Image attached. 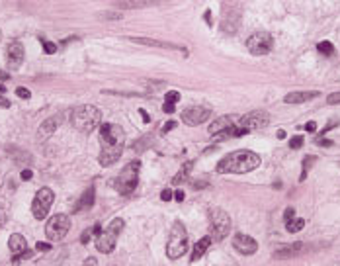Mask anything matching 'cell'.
<instances>
[{"label":"cell","mask_w":340,"mask_h":266,"mask_svg":"<svg viewBox=\"0 0 340 266\" xmlns=\"http://www.w3.org/2000/svg\"><path fill=\"white\" fill-rule=\"evenodd\" d=\"M100 18H104V20H108V22H110V20H122L124 16H122L120 12H102V14H100Z\"/></svg>","instance_id":"f1b7e54d"},{"label":"cell","mask_w":340,"mask_h":266,"mask_svg":"<svg viewBox=\"0 0 340 266\" xmlns=\"http://www.w3.org/2000/svg\"><path fill=\"white\" fill-rule=\"evenodd\" d=\"M43 49H45L49 55H53V53L57 51V45H55L53 41H45V39H43Z\"/></svg>","instance_id":"1f68e13d"},{"label":"cell","mask_w":340,"mask_h":266,"mask_svg":"<svg viewBox=\"0 0 340 266\" xmlns=\"http://www.w3.org/2000/svg\"><path fill=\"white\" fill-rule=\"evenodd\" d=\"M139 114H141V116H143V120H145V122H147V124H149V122H151V118H149V114H147V112H145V110H143V108H141V110H139Z\"/></svg>","instance_id":"f6af8a7d"},{"label":"cell","mask_w":340,"mask_h":266,"mask_svg":"<svg viewBox=\"0 0 340 266\" xmlns=\"http://www.w3.org/2000/svg\"><path fill=\"white\" fill-rule=\"evenodd\" d=\"M16 94H18V98H24V100L31 96V92L28 90V88H18V90H16Z\"/></svg>","instance_id":"8d00e7d4"},{"label":"cell","mask_w":340,"mask_h":266,"mask_svg":"<svg viewBox=\"0 0 340 266\" xmlns=\"http://www.w3.org/2000/svg\"><path fill=\"white\" fill-rule=\"evenodd\" d=\"M0 106H2V108H10V102L4 98V96H0Z\"/></svg>","instance_id":"7dc6e473"},{"label":"cell","mask_w":340,"mask_h":266,"mask_svg":"<svg viewBox=\"0 0 340 266\" xmlns=\"http://www.w3.org/2000/svg\"><path fill=\"white\" fill-rule=\"evenodd\" d=\"M172 196H174V194H172V190H170V188H166V190H162L160 200H162V201H170V200H172Z\"/></svg>","instance_id":"d590c367"},{"label":"cell","mask_w":340,"mask_h":266,"mask_svg":"<svg viewBox=\"0 0 340 266\" xmlns=\"http://www.w3.org/2000/svg\"><path fill=\"white\" fill-rule=\"evenodd\" d=\"M0 92H6V86H2V84H0Z\"/></svg>","instance_id":"816d5d0a"},{"label":"cell","mask_w":340,"mask_h":266,"mask_svg":"<svg viewBox=\"0 0 340 266\" xmlns=\"http://www.w3.org/2000/svg\"><path fill=\"white\" fill-rule=\"evenodd\" d=\"M207 118H211V106L202 104V106H190L182 112V122L190 128L202 126L204 122H207Z\"/></svg>","instance_id":"7c38bea8"},{"label":"cell","mask_w":340,"mask_h":266,"mask_svg":"<svg viewBox=\"0 0 340 266\" xmlns=\"http://www.w3.org/2000/svg\"><path fill=\"white\" fill-rule=\"evenodd\" d=\"M231 231V217L227 215V211H223L221 207L211 209L209 213V237L211 241H223Z\"/></svg>","instance_id":"52a82bcc"},{"label":"cell","mask_w":340,"mask_h":266,"mask_svg":"<svg viewBox=\"0 0 340 266\" xmlns=\"http://www.w3.org/2000/svg\"><path fill=\"white\" fill-rule=\"evenodd\" d=\"M293 219H295V209H293V207H287L285 213H283V221L289 223V221H293Z\"/></svg>","instance_id":"d6a6232c"},{"label":"cell","mask_w":340,"mask_h":266,"mask_svg":"<svg viewBox=\"0 0 340 266\" xmlns=\"http://www.w3.org/2000/svg\"><path fill=\"white\" fill-rule=\"evenodd\" d=\"M8 247H10V251L14 253V257H22V255L28 251V243H26V239H24L20 233H14V235L10 237Z\"/></svg>","instance_id":"e0dca14e"},{"label":"cell","mask_w":340,"mask_h":266,"mask_svg":"<svg viewBox=\"0 0 340 266\" xmlns=\"http://www.w3.org/2000/svg\"><path fill=\"white\" fill-rule=\"evenodd\" d=\"M192 165H194V163H186V165L182 166V170L172 178V184H180V182H184V176L192 170Z\"/></svg>","instance_id":"4316f807"},{"label":"cell","mask_w":340,"mask_h":266,"mask_svg":"<svg viewBox=\"0 0 340 266\" xmlns=\"http://www.w3.org/2000/svg\"><path fill=\"white\" fill-rule=\"evenodd\" d=\"M260 157L252 151H235L225 155L217 163V172L219 174H247L250 170L258 168Z\"/></svg>","instance_id":"7a4b0ae2"},{"label":"cell","mask_w":340,"mask_h":266,"mask_svg":"<svg viewBox=\"0 0 340 266\" xmlns=\"http://www.w3.org/2000/svg\"><path fill=\"white\" fill-rule=\"evenodd\" d=\"M205 22H207V24H209V26H211V12H209V10H207V12H205Z\"/></svg>","instance_id":"c3c4849f"},{"label":"cell","mask_w":340,"mask_h":266,"mask_svg":"<svg viewBox=\"0 0 340 266\" xmlns=\"http://www.w3.org/2000/svg\"><path fill=\"white\" fill-rule=\"evenodd\" d=\"M317 51L323 53V55H327V57H333V55H335V45H333L331 41H321V43L317 45Z\"/></svg>","instance_id":"d4e9b609"},{"label":"cell","mask_w":340,"mask_h":266,"mask_svg":"<svg viewBox=\"0 0 340 266\" xmlns=\"http://www.w3.org/2000/svg\"><path fill=\"white\" fill-rule=\"evenodd\" d=\"M335 126H339V122H333V124H329V126H327V128H325V130H323L321 133H323V135H327V132H331Z\"/></svg>","instance_id":"ee69618b"},{"label":"cell","mask_w":340,"mask_h":266,"mask_svg":"<svg viewBox=\"0 0 340 266\" xmlns=\"http://www.w3.org/2000/svg\"><path fill=\"white\" fill-rule=\"evenodd\" d=\"M247 47L248 51L252 55H256V57L268 55L272 51V47H274V39L268 32H256L247 39Z\"/></svg>","instance_id":"8fae6325"},{"label":"cell","mask_w":340,"mask_h":266,"mask_svg":"<svg viewBox=\"0 0 340 266\" xmlns=\"http://www.w3.org/2000/svg\"><path fill=\"white\" fill-rule=\"evenodd\" d=\"M70 122H72L74 130H78V132L82 133H92L96 128L102 126V112L96 106L84 104V106H78L72 112Z\"/></svg>","instance_id":"3957f363"},{"label":"cell","mask_w":340,"mask_h":266,"mask_svg":"<svg viewBox=\"0 0 340 266\" xmlns=\"http://www.w3.org/2000/svg\"><path fill=\"white\" fill-rule=\"evenodd\" d=\"M20 176H22V180H31V176H33V172H31L30 168H24Z\"/></svg>","instance_id":"ab89813d"},{"label":"cell","mask_w":340,"mask_h":266,"mask_svg":"<svg viewBox=\"0 0 340 266\" xmlns=\"http://www.w3.org/2000/svg\"><path fill=\"white\" fill-rule=\"evenodd\" d=\"M317 145H323V147H331V145H333V141H331V139H325V137H319V139H317Z\"/></svg>","instance_id":"f35d334b"},{"label":"cell","mask_w":340,"mask_h":266,"mask_svg":"<svg viewBox=\"0 0 340 266\" xmlns=\"http://www.w3.org/2000/svg\"><path fill=\"white\" fill-rule=\"evenodd\" d=\"M276 135H278V139H285V132H283V130H279Z\"/></svg>","instance_id":"681fc988"},{"label":"cell","mask_w":340,"mask_h":266,"mask_svg":"<svg viewBox=\"0 0 340 266\" xmlns=\"http://www.w3.org/2000/svg\"><path fill=\"white\" fill-rule=\"evenodd\" d=\"M8 76H10V74H8V72H4V70H0V78H2V80H6V78H8Z\"/></svg>","instance_id":"f907efd6"},{"label":"cell","mask_w":340,"mask_h":266,"mask_svg":"<svg viewBox=\"0 0 340 266\" xmlns=\"http://www.w3.org/2000/svg\"><path fill=\"white\" fill-rule=\"evenodd\" d=\"M174 200H176V201H184V192H182V190H176V192H174Z\"/></svg>","instance_id":"7bdbcfd3"},{"label":"cell","mask_w":340,"mask_h":266,"mask_svg":"<svg viewBox=\"0 0 340 266\" xmlns=\"http://www.w3.org/2000/svg\"><path fill=\"white\" fill-rule=\"evenodd\" d=\"M133 43H141V45H149V47H160V49H180L174 43L168 41H158V39H151V37H129Z\"/></svg>","instance_id":"d6986e66"},{"label":"cell","mask_w":340,"mask_h":266,"mask_svg":"<svg viewBox=\"0 0 340 266\" xmlns=\"http://www.w3.org/2000/svg\"><path fill=\"white\" fill-rule=\"evenodd\" d=\"M100 227H102L100 223H96L94 227H88L86 231H84L82 235H80V243H82V245H88V241L92 239V235H100V231H102Z\"/></svg>","instance_id":"cb8c5ba5"},{"label":"cell","mask_w":340,"mask_h":266,"mask_svg":"<svg viewBox=\"0 0 340 266\" xmlns=\"http://www.w3.org/2000/svg\"><path fill=\"white\" fill-rule=\"evenodd\" d=\"M303 128H305V130H307V132H317V124H315V122H307V124H305V126H303Z\"/></svg>","instance_id":"60d3db41"},{"label":"cell","mask_w":340,"mask_h":266,"mask_svg":"<svg viewBox=\"0 0 340 266\" xmlns=\"http://www.w3.org/2000/svg\"><path fill=\"white\" fill-rule=\"evenodd\" d=\"M180 100V92H176V90H170V92H166V102H170V104H176Z\"/></svg>","instance_id":"4dcf8cb0"},{"label":"cell","mask_w":340,"mask_h":266,"mask_svg":"<svg viewBox=\"0 0 340 266\" xmlns=\"http://www.w3.org/2000/svg\"><path fill=\"white\" fill-rule=\"evenodd\" d=\"M70 229V217L65 213H57L53 215L47 223H45V235L49 241H61L65 235Z\"/></svg>","instance_id":"30bf717a"},{"label":"cell","mask_w":340,"mask_h":266,"mask_svg":"<svg viewBox=\"0 0 340 266\" xmlns=\"http://www.w3.org/2000/svg\"><path fill=\"white\" fill-rule=\"evenodd\" d=\"M37 251H49L51 249V245L49 243H37V247H35Z\"/></svg>","instance_id":"b9f144b4"},{"label":"cell","mask_w":340,"mask_h":266,"mask_svg":"<svg viewBox=\"0 0 340 266\" xmlns=\"http://www.w3.org/2000/svg\"><path fill=\"white\" fill-rule=\"evenodd\" d=\"M124 227H125V223H124V219H122V217L112 219V223H110L106 229H102L100 235L96 237V249H98L102 255L112 253V251L116 249L118 237H120V233H122Z\"/></svg>","instance_id":"5b68a950"},{"label":"cell","mask_w":340,"mask_h":266,"mask_svg":"<svg viewBox=\"0 0 340 266\" xmlns=\"http://www.w3.org/2000/svg\"><path fill=\"white\" fill-rule=\"evenodd\" d=\"M94 194H96V190L92 188H88L82 196H80V200L76 201V205H74V211H82V209H90L94 205Z\"/></svg>","instance_id":"7402d4cb"},{"label":"cell","mask_w":340,"mask_h":266,"mask_svg":"<svg viewBox=\"0 0 340 266\" xmlns=\"http://www.w3.org/2000/svg\"><path fill=\"white\" fill-rule=\"evenodd\" d=\"M156 4L155 0H120L116 2V6H122V8H145V6H153Z\"/></svg>","instance_id":"603a6c76"},{"label":"cell","mask_w":340,"mask_h":266,"mask_svg":"<svg viewBox=\"0 0 340 266\" xmlns=\"http://www.w3.org/2000/svg\"><path fill=\"white\" fill-rule=\"evenodd\" d=\"M327 104H340V92H333L327 96Z\"/></svg>","instance_id":"836d02e7"},{"label":"cell","mask_w":340,"mask_h":266,"mask_svg":"<svg viewBox=\"0 0 340 266\" xmlns=\"http://www.w3.org/2000/svg\"><path fill=\"white\" fill-rule=\"evenodd\" d=\"M53 201H55V194H53L51 188H47V186L45 188H39L33 201H31V213H33V217L35 219H45V215L49 213Z\"/></svg>","instance_id":"9c48e42d"},{"label":"cell","mask_w":340,"mask_h":266,"mask_svg":"<svg viewBox=\"0 0 340 266\" xmlns=\"http://www.w3.org/2000/svg\"><path fill=\"white\" fill-rule=\"evenodd\" d=\"M315 161H317V157H305V159H303V172H301V176H299L301 182L307 178V170H309V166L313 165Z\"/></svg>","instance_id":"83f0119b"},{"label":"cell","mask_w":340,"mask_h":266,"mask_svg":"<svg viewBox=\"0 0 340 266\" xmlns=\"http://www.w3.org/2000/svg\"><path fill=\"white\" fill-rule=\"evenodd\" d=\"M176 128V122L174 120H170V122H166L164 126H162V130H160V133H168L170 130H174Z\"/></svg>","instance_id":"e575fe53"},{"label":"cell","mask_w":340,"mask_h":266,"mask_svg":"<svg viewBox=\"0 0 340 266\" xmlns=\"http://www.w3.org/2000/svg\"><path fill=\"white\" fill-rule=\"evenodd\" d=\"M233 247H235L241 255H254V253L258 251V243H256L252 237L245 235V233H237V235L233 237Z\"/></svg>","instance_id":"5bb4252c"},{"label":"cell","mask_w":340,"mask_h":266,"mask_svg":"<svg viewBox=\"0 0 340 266\" xmlns=\"http://www.w3.org/2000/svg\"><path fill=\"white\" fill-rule=\"evenodd\" d=\"M186 251H188V231L180 221H176L170 229V237L166 243V255L168 259H180L186 255Z\"/></svg>","instance_id":"8992f818"},{"label":"cell","mask_w":340,"mask_h":266,"mask_svg":"<svg viewBox=\"0 0 340 266\" xmlns=\"http://www.w3.org/2000/svg\"><path fill=\"white\" fill-rule=\"evenodd\" d=\"M124 130L116 124H102L100 126V143L102 151L98 155V161L102 166L116 165L124 155Z\"/></svg>","instance_id":"6da1fadb"},{"label":"cell","mask_w":340,"mask_h":266,"mask_svg":"<svg viewBox=\"0 0 340 266\" xmlns=\"http://www.w3.org/2000/svg\"><path fill=\"white\" fill-rule=\"evenodd\" d=\"M237 126V120H235V116H221V118H217L215 122H211L209 124V135L211 137H215V135H219V133L227 132V130H231V128H235Z\"/></svg>","instance_id":"2e32d148"},{"label":"cell","mask_w":340,"mask_h":266,"mask_svg":"<svg viewBox=\"0 0 340 266\" xmlns=\"http://www.w3.org/2000/svg\"><path fill=\"white\" fill-rule=\"evenodd\" d=\"M209 245H211V237H202L198 243H196V247H194V253H192V263H196V261H200L204 255H205V251L209 249Z\"/></svg>","instance_id":"44dd1931"},{"label":"cell","mask_w":340,"mask_h":266,"mask_svg":"<svg viewBox=\"0 0 340 266\" xmlns=\"http://www.w3.org/2000/svg\"><path fill=\"white\" fill-rule=\"evenodd\" d=\"M319 96V92L317 90H307V92H289L285 98H283V102L285 104H303V102H309V100L317 98Z\"/></svg>","instance_id":"ac0fdd59"},{"label":"cell","mask_w":340,"mask_h":266,"mask_svg":"<svg viewBox=\"0 0 340 266\" xmlns=\"http://www.w3.org/2000/svg\"><path fill=\"white\" fill-rule=\"evenodd\" d=\"M24 61V45L20 41H12L6 49V63H8V68L10 70H16L20 68Z\"/></svg>","instance_id":"4fadbf2b"},{"label":"cell","mask_w":340,"mask_h":266,"mask_svg":"<svg viewBox=\"0 0 340 266\" xmlns=\"http://www.w3.org/2000/svg\"><path fill=\"white\" fill-rule=\"evenodd\" d=\"M84 266H98V263H96V259H86V261H84Z\"/></svg>","instance_id":"bcb514c9"},{"label":"cell","mask_w":340,"mask_h":266,"mask_svg":"<svg viewBox=\"0 0 340 266\" xmlns=\"http://www.w3.org/2000/svg\"><path fill=\"white\" fill-rule=\"evenodd\" d=\"M268 124H270V114H268V112H264V110H254V112L245 114V116L237 122V128H239L241 133L245 135V133H248V132L264 130Z\"/></svg>","instance_id":"ba28073f"},{"label":"cell","mask_w":340,"mask_h":266,"mask_svg":"<svg viewBox=\"0 0 340 266\" xmlns=\"http://www.w3.org/2000/svg\"><path fill=\"white\" fill-rule=\"evenodd\" d=\"M59 124H63V118L61 116H53V118H47L41 126H39V130H37V139L39 141H45V139H49L53 133L57 132V128H59Z\"/></svg>","instance_id":"9a60e30c"},{"label":"cell","mask_w":340,"mask_h":266,"mask_svg":"<svg viewBox=\"0 0 340 266\" xmlns=\"http://www.w3.org/2000/svg\"><path fill=\"white\" fill-rule=\"evenodd\" d=\"M285 227H287V231L289 233H297L301 231L303 227H305V219H293V221H289V223H285Z\"/></svg>","instance_id":"484cf974"},{"label":"cell","mask_w":340,"mask_h":266,"mask_svg":"<svg viewBox=\"0 0 340 266\" xmlns=\"http://www.w3.org/2000/svg\"><path fill=\"white\" fill-rule=\"evenodd\" d=\"M301 251H303V243H291V245H285V247L278 249L274 253V259H289V257L299 255Z\"/></svg>","instance_id":"ffe728a7"},{"label":"cell","mask_w":340,"mask_h":266,"mask_svg":"<svg viewBox=\"0 0 340 266\" xmlns=\"http://www.w3.org/2000/svg\"><path fill=\"white\" fill-rule=\"evenodd\" d=\"M139 168L141 163L139 161H131L122 168V172L116 176L114 180V188L122 194V196H131L137 188V182H139Z\"/></svg>","instance_id":"277c9868"},{"label":"cell","mask_w":340,"mask_h":266,"mask_svg":"<svg viewBox=\"0 0 340 266\" xmlns=\"http://www.w3.org/2000/svg\"><path fill=\"white\" fill-rule=\"evenodd\" d=\"M303 145V135H295L293 139H289V147L291 149H299Z\"/></svg>","instance_id":"f546056e"},{"label":"cell","mask_w":340,"mask_h":266,"mask_svg":"<svg viewBox=\"0 0 340 266\" xmlns=\"http://www.w3.org/2000/svg\"><path fill=\"white\" fill-rule=\"evenodd\" d=\"M162 112H164V114H172V112H174V104L164 102V104H162Z\"/></svg>","instance_id":"74e56055"}]
</instances>
